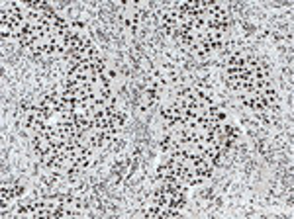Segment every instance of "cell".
I'll return each mask as SVG.
<instances>
[{
	"instance_id": "cell-1",
	"label": "cell",
	"mask_w": 294,
	"mask_h": 219,
	"mask_svg": "<svg viewBox=\"0 0 294 219\" xmlns=\"http://www.w3.org/2000/svg\"><path fill=\"white\" fill-rule=\"evenodd\" d=\"M12 188H14V196L16 197H20L24 194V186H20V184H12Z\"/></svg>"
}]
</instances>
